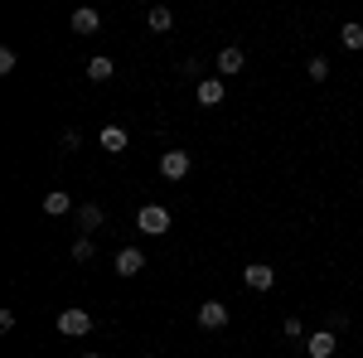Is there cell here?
<instances>
[{
  "instance_id": "obj_5",
  "label": "cell",
  "mask_w": 363,
  "mask_h": 358,
  "mask_svg": "<svg viewBox=\"0 0 363 358\" xmlns=\"http://www.w3.org/2000/svg\"><path fill=\"white\" fill-rule=\"evenodd\" d=\"M189 169H194V155H189V150H165V155H160V174H165V179H184Z\"/></svg>"
},
{
  "instance_id": "obj_9",
  "label": "cell",
  "mask_w": 363,
  "mask_h": 358,
  "mask_svg": "<svg viewBox=\"0 0 363 358\" xmlns=\"http://www.w3.org/2000/svg\"><path fill=\"white\" fill-rule=\"evenodd\" d=\"M102 150H107V155H121V150H126V145H131V136H126V126H102Z\"/></svg>"
},
{
  "instance_id": "obj_18",
  "label": "cell",
  "mask_w": 363,
  "mask_h": 358,
  "mask_svg": "<svg viewBox=\"0 0 363 358\" xmlns=\"http://www.w3.org/2000/svg\"><path fill=\"white\" fill-rule=\"evenodd\" d=\"M92 257H97V242L92 237H78L73 242V262H92Z\"/></svg>"
},
{
  "instance_id": "obj_8",
  "label": "cell",
  "mask_w": 363,
  "mask_h": 358,
  "mask_svg": "<svg viewBox=\"0 0 363 358\" xmlns=\"http://www.w3.org/2000/svg\"><path fill=\"white\" fill-rule=\"evenodd\" d=\"M242 63H247V54H242L238 44L218 49V78H233V73H242Z\"/></svg>"
},
{
  "instance_id": "obj_23",
  "label": "cell",
  "mask_w": 363,
  "mask_h": 358,
  "mask_svg": "<svg viewBox=\"0 0 363 358\" xmlns=\"http://www.w3.org/2000/svg\"><path fill=\"white\" fill-rule=\"evenodd\" d=\"M83 358H107V354H83Z\"/></svg>"
},
{
  "instance_id": "obj_6",
  "label": "cell",
  "mask_w": 363,
  "mask_h": 358,
  "mask_svg": "<svg viewBox=\"0 0 363 358\" xmlns=\"http://www.w3.org/2000/svg\"><path fill=\"white\" fill-rule=\"evenodd\" d=\"M335 349H339V334L335 330H315L306 339V354L310 358H335Z\"/></svg>"
},
{
  "instance_id": "obj_12",
  "label": "cell",
  "mask_w": 363,
  "mask_h": 358,
  "mask_svg": "<svg viewBox=\"0 0 363 358\" xmlns=\"http://www.w3.org/2000/svg\"><path fill=\"white\" fill-rule=\"evenodd\" d=\"M223 78H203V83H199V102H203V107H218V102H223Z\"/></svg>"
},
{
  "instance_id": "obj_11",
  "label": "cell",
  "mask_w": 363,
  "mask_h": 358,
  "mask_svg": "<svg viewBox=\"0 0 363 358\" xmlns=\"http://www.w3.org/2000/svg\"><path fill=\"white\" fill-rule=\"evenodd\" d=\"M68 25H73V34H97V29H102V15H97V10H73Z\"/></svg>"
},
{
  "instance_id": "obj_2",
  "label": "cell",
  "mask_w": 363,
  "mask_h": 358,
  "mask_svg": "<svg viewBox=\"0 0 363 358\" xmlns=\"http://www.w3.org/2000/svg\"><path fill=\"white\" fill-rule=\"evenodd\" d=\"M54 325H58V334H68V339H83V334H92V315H87V310H58Z\"/></svg>"
},
{
  "instance_id": "obj_1",
  "label": "cell",
  "mask_w": 363,
  "mask_h": 358,
  "mask_svg": "<svg viewBox=\"0 0 363 358\" xmlns=\"http://www.w3.org/2000/svg\"><path fill=\"white\" fill-rule=\"evenodd\" d=\"M136 228L145 233V237H165V233H169V208H165V203H140Z\"/></svg>"
},
{
  "instance_id": "obj_20",
  "label": "cell",
  "mask_w": 363,
  "mask_h": 358,
  "mask_svg": "<svg viewBox=\"0 0 363 358\" xmlns=\"http://www.w3.org/2000/svg\"><path fill=\"white\" fill-rule=\"evenodd\" d=\"M58 145H63V150H78V145H83V131H73V126H68V131L58 136Z\"/></svg>"
},
{
  "instance_id": "obj_7",
  "label": "cell",
  "mask_w": 363,
  "mask_h": 358,
  "mask_svg": "<svg viewBox=\"0 0 363 358\" xmlns=\"http://www.w3.org/2000/svg\"><path fill=\"white\" fill-rule=\"evenodd\" d=\"M112 272L116 276H140V272H145V252H140V247H121V252H116V262H112Z\"/></svg>"
},
{
  "instance_id": "obj_19",
  "label": "cell",
  "mask_w": 363,
  "mask_h": 358,
  "mask_svg": "<svg viewBox=\"0 0 363 358\" xmlns=\"http://www.w3.org/2000/svg\"><path fill=\"white\" fill-rule=\"evenodd\" d=\"M281 334H286V339H301V315H286V320H281Z\"/></svg>"
},
{
  "instance_id": "obj_22",
  "label": "cell",
  "mask_w": 363,
  "mask_h": 358,
  "mask_svg": "<svg viewBox=\"0 0 363 358\" xmlns=\"http://www.w3.org/2000/svg\"><path fill=\"white\" fill-rule=\"evenodd\" d=\"M0 73H15V49H0Z\"/></svg>"
},
{
  "instance_id": "obj_10",
  "label": "cell",
  "mask_w": 363,
  "mask_h": 358,
  "mask_svg": "<svg viewBox=\"0 0 363 358\" xmlns=\"http://www.w3.org/2000/svg\"><path fill=\"white\" fill-rule=\"evenodd\" d=\"M44 213H49V218L73 213V198H68V189H49V194H44Z\"/></svg>"
},
{
  "instance_id": "obj_13",
  "label": "cell",
  "mask_w": 363,
  "mask_h": 358,
  "mask_svg": "<svg viewBox=\"0 0 363 358\" xmlns=\"http://www.w3.org/2000/svg\"><path fill=\"white\" fill-rule=\"evenodd\" d=\"M169 25H174V15H169L165 5H150V10H145V29H155V34H165Z\"/></svg>"
},
{
  "instance_id": "obj_3",
  "label": "cell",
  "mask_w": 363,
  "mask_h": 358,
  "mask_svg": "<svg viewBox=\"0 0 363 358\" xmlns=\"http://www.w3.org/2000/svg\"><path fill=\"white\" fill-rule=\"evenodd\" d=\"M194 320H199V330H228L233 310H228L223 301H203V305L194 310Z\"/></svg>"
},
{
  "instance_id": "obj_21",
  "label": "cell",
  "mask_w": 363,
  "mask_h": 358,
  "mask_svg": "<svg viewBox=\"0 0 363 358\" xmlns=\"http://www.w3.org/2000/svg\"><path fill=\"white\" fill-rule=\"evenodd\" d=\"M325 330H335V334H344V330H349V315H344V310H335V315H330V325H325Z\"/></svg>"
},
{
  "instance_id": "obj_14",
  "label": "cell",
  "mask_w": 363,
  "mask_h": 358,
  "mask_svg": "<svg viewBox=\"0 0 363 358\" xmlns=\"http://www.w3.org/2000/svg\"><path fill=\"white\" fill-rule=\"evenodd\" d=\"M112 73H116V63H112V58H102V54H97V58H87V78H92V83H107Z\"/></svg>"
},
{
  "instance_id": "obj_15",
  "label": "cell",
  "mask_w": 363,
  "mask_h": 358,
  "mask_svg": "<svg viewBox=\"0 0 363 358\" xmlns=\"http://www.w3.org/2000/svg\"><path fill=\"white\" fill-rule=\"evenodd\" d=\"M78 228H83V237L97 233V228H102V208H97V203H83V208H78Z\"/></svg>"
},
{
  "instance_id": "obj_4",
  "label": "cell",
  "mask_w": 363,
  "mask_h": 358,
  "mask_svg": "<svg viewBox=\"0 0 363 358\" xmlns=\"http://www.w3.org/2000/svg\"><path fill=\"white\" fill-rule=\"evenodd\" d=\"M242 286L257 291V296H267V291L277 286V272H272L267 262H252V267H242Z\"/></svg>"
},
{
  "instance_id": "obj_16",
  "label": "cell",
  "mask_w": 363,
  "mask_h": 358,
  "mask_svg": "<svg viewBox=\"0 0 363 358\" xmlns=\"http://www.w3.org/2000/svg\"><path fill=\"white\" fill-rule=\"evenodd\" d=\"M339 44H344L349 54H359V49H363V25H344V29H339Z\"/></svg>"
},
{
  "instance_id": "obj_17",
  "label": "cell",
  "mask_w": 363,
  "mask_h": 358,
  "mask_svg": "<svg viewBox=\"0 0 363 358\" xmlns=\"http://www.w3.org/2000/svg\"><path fill=\"white\" fill-rule=\"evenodd\" d=\"M306 78H310V83H330V58L315 54V58L306 63Z\"/></svg>"
}]
</instances>
